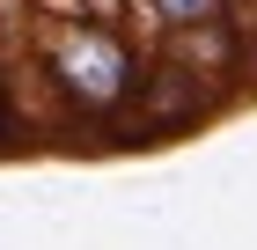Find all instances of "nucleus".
I'll return each instance as SVG.
<instances>
[{
	"label": "nucleus",
	"instance_id": "1",
	"mask_svg": "<svg viewBox=\"0 0 257 250\" xmlns=\"http://www.w3.org/2000/svg\"><path fill=\"white\" fill-rule=\"evenodd\" d=\"M30 52L66 118H125L147 81V52L110 15H52L30 37Z\"/></svg>",
	"mask_w": 257,
	"mask_h": 250
},
{
	"label": "nucleus",
	"instance_id": "2",
	"mask_svg": "<svg viewBox=\"0 0 257 250\" xmlns=\"http://www.w3.org/2000/svg\"><path fill=\"white\" fill-rule=\"evenodd\" d=\"M133 111H140V125H147V133L191 125V118L206 111V74H191V66H177V59H162V66H147Z\"/></svg>",
	"mask_w": 257,
	"mask_h": 250
},
{
	"label": "nucleus",
	"instance_id": "3",
	"mask_svg": "<svg viewBox=\"0 0 257 250\" xmlns=\"http://www.w3.org/2000/svg\"><path fill=\"white\" fill-rule=\"evenodd\" d=\"M140 8H147V22H155L162 37H191V30H242L228 0H140Z\"/></svg>",
	"mask_w": 257,
	"mask_h": 250
},
{
	"label": "nucleus",
	"instance_id": "4",
	"mask_svg": "<svg viewBox=\"0 0 257 250\" xmlns=\"http://www.w3.org/2000/svg\"><path fill=\"white\" fill-rule=\"evenodd\" d=\"M15 140V103H8V81H0V147Z\"/></svg>",
	"mask_w": 257,
	"mask_h": 250
},
{
	"label": "nucleus",
	"instance_id": "5",
	"mask_svg": "<svg viewBox=\"0 0 257 250\" xmlns=\"http://www.w3.org/2000/svg\"><path fill=\"white\" fill-rule=\"evenodd\" d=\"M228 8H235V22H242V30H250V8H257V0H228Z\"/></svg>",
	"mask_w": 257,
	"mask_h": 250
}]
</instances>
